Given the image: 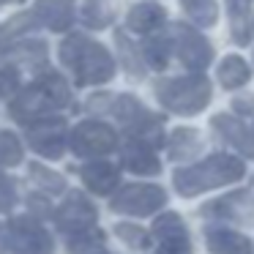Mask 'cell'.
Returning a JSON list of instances; mask_svg holds the SVG:
<instances>
[{
	"label": "cell",
	"instance_id": "obj_3",
	"mask_svg": "<svg viewBox=\"0 0 254 254\" xmlns=\"http://www.w3.org/2000/svg\"><path fill=\"white\" fill-rule=\"evenodd\" d=\"M167 202V191L156 183H128L118 194H112L110 208L115 213L126 216H153L156 210H161Z\"/></svg>",
	"mask_w": 254,
	"mask_h": 254
},
{
	"label": "cell",
	"instance_id": "obj_16",
	"mask_svg": "<svg viewBox=\"0 0 254 254\" xmlns=\"http://www.w3.org/2000/svg\"><path fill=\"white\" fill-rule=\"evenodd\" d=\"M227 17H230V30H232V41L241 47H246L249 36V17H252V0H227Z\"/></svg>",
	"mask_w": 254,
	"mask_h": 254
},
{
	"label": "cell",
	"instance_id": "obj_25",
	"mask_svg": "<svg viewBox=\"0 0 254 254\" xmlns=\"http://www.w3.org/2000/svg\"><path fill=\"white\" fill-rule=\"evenodd\" d=\"M28 205H30V210H33V213H39V216H50L52 213V205L47 202V197H41V194H30Z\"/></svg>",
	"mask_w": 254,
	"mask_h": 254
},
{
	"label": "cell",
	"instance_id": "obj_22",
	"mask_svg": "<svg viewBox=\"0 0 254 254\" xmlns=\"http://www.w3.org/2000/svg\"><path fill=\"white\" fill-rule=\"evenodd\" d=\"M30 178H33L36 186H41L47 194L66 191V181H63V175H58V172L47 170V167H41V164H30Z\"/></svg>",
	"mask_w": 254,
	"mask_h": 254
},
{
	"label": "cell",
	"instance_id": "obj_26",
	"mask_svg": "<svg viewBox=\"0 0 254 254\" xmlns=\"http://www.w3.org/2000/svg\"><path fill=\"white\" fill-rule=\"evenodd\" d=\"M232 110H235L238 115H254V96H238V99L232 101Z\"/></svg>",
	"mask_w": 254,
	"mask_h": 254
},
{
	"label": "cell",
	"instance_id": "obj_7",
	"mask_svg": "<svg viewBox=\"0 0 254 254\" xmlns=\"http://www.w3.org/2000/svg\"><path fill=\"white\" fill-rule=\"evenodd\" d=\"M96 216H99L96 205L82 191H71L66 197V202L55 210V224L66 238H71V235H79L85 230H93Z\"/></svg>",
	"mask_w": 254,
	"mask_h": 254
},
{
	"label": "cell",
	"instance_id": "obj_20",
	"mask_svg": "<svg viewBox=\"0 0 254 254\" xmlns=\"http://www.w3.org/2000/svg\"><path fill=\"white\" fill-rule=\"evenodd\" d=\"M170 52H172V41L167 36H150L145 41V61H148L150 68H167L170 63Z\"/></svg>",
	"mask_w": 254,
	"mask_h": 254
},
{
	"label": "cell",
	"instance_id": "obj_23",
	"mask_svg": "<svg viewBox=\"0 0 254 254\" xmlns=\"http://www.w3.org/2000/svg\"><path fill=\"white\" fill-rule=\"evenodd\" d=\"M22 161V148H19L14 134H0V164H19Z\"/></svg>",
	"mask_w": 254,
	"mask_h": 254
},
{
	"label": "cell",
	"instance_id": "obj_21",
	"mask_svg": "<svg viewBox=\"0 0 254 254\" xmlns=\"http://www.w3.org/2000/svg\"><path fill=\"white\" fill-rule=\"evenodd\" d=\"M115 235L121 238L123 243H128L131 249H150V232L139 224H131V221H121L115 227Z\"/></svg>",
	"mask_w": 254,
	"mask_h": 254
},
{
	"label": "cell",
	"instance_id": "obj_5",
	"mask_svg": "<svg viewBox=\"0 0 254 254\" xmlns=\"http://www.w3.org/2000/svg\"><path fill=\"white\" fill-rule=\"evenodd\" d=\"M175 55L191 74H202L213 61V47L199 30L189 25H175Z\"/></svg>",
	"mask_w": 254,
	"mask_h": 254
},
{
	"label": "cell",
	"instance_id": "obj_27",
	"mask_svg": "<svg viewBox=\"0 0 254 254\" xmlns=\"http://www.w3.org/2000/svg\"><path fill=\"white\" fill-rule=\"evenodd\" d=\"M0 254H11V246H8V224H0Z\"/></svg>",
	"mask_w": 254,
	"mask_h": 254
},
{
	"label": "cell",
	"instance_id": "obj_17",
	"mask_svg": "<svg viewBox=\"0 0 254 254\" xmlns=\"http://www.w3.org/2000/svg\"><path fill=\"white\" fill-rule=\"evenodd\" d=\"M167 19V11L156 3H142V6H134L128 11V28L134 33H153L156 28H161Z\"/></svg>",
	"mask_w": 254,
	"mask_h": 254
},
{
	"label": "cell",
	"instance_id": "obj_18",
	"mask_svg": "<svg viewBox=\"0 0 254 254\" xmlns=\"http://www.w3.org/2000/svg\"><path fill=\"white\" fill-rule=\"evenodd\" d=\"M249 77H252V71H249V66H246L243 58L227 55L224 61L219 63V82H221V88L238 90V88H243V85L249 82Z\"/></svg>",
	"mask_w": 254,
	"mask_h": 254
},
{
	"label": "cell",
	"instance_id": "obj_11",
	"mask_svg": "<svg viewBox=\"0 0 254 254\" xmlns=\"http://www.w3.org/2000/svg\"><path fill=\"white\" fill-rule=\"evenodd\" d=\"M121 164L139 178H156L161 172V161L156 156V148L137 137L126 139V145L121 150Z\"/></svg>",
	"mask_w": 254,
	"mask_h": 254
},
{
	"label": "cell",
	"instance_id": "obj_24",
	"mask_svg": "<svg viewBox=\"0 0 254 254\" xmlns=\"http://www.w3.org/2000/svg\"><path fill=\"white\" fill-rule=\"evenodd\" d=\"M17 202V189H14L11 178L0 175V210H11Z\"/></svg>",
	"mask_w": 254,
	"mask_h": 254
},
{
	"label": "cell",
	"instance_id": "obj_4",
	"mask_svg": "<svg viewBox=\"0 0 254 254\" xmlns=\"http://www.w3.org/2000/svg\"><path fill=\"white\" fill-rule=\"evenodd\" d=\"M199 216L210 224H254V197L249 189L230 191L219 199H210L199 208Z\"/></svg>",
	"mask_w": 254,
	"mask_h": 254
},
{
	"label": "cell",
	"instance_id": "obj_12",
	"mask_svg": "<svg viewBox=\"0 0 254 254\" xmlns=\"http://www.w3.org/2000/svg\"><path fill=\"white\" fill-rule=\"evenodd\" d=\"M210 254H252V241L224 224H205L202 230Z\"/></svg>",
	"mask_w": 254,
	"mask_h": 254
},
{
	"label": "cell",
	"instance_id": "obj_10",
	"mask_svg": "<svg viewBox=\"0 0 254 254\" xmlns=\"http://www.w3.org/2000/svg\"><path fill=\"white\" fill-rule=\"evenodd\" d=\"M66 58H68V63L74 61V66H77L79 82H104V79L112 77V68H115L112 58L99 44H93V47L85 44L82 55H77V52H71L66 47Z\"/></svg>",
	"mask_w": 254,
	"mask_h": 254
},
{
	"label": "cell",
	"instance_id": "obj_2",
	"mask_svg": "<svg viewBox=\"0 0 254 254\" xmlns=\"http://www.w3.org/2000/svg\"><path fill=\"white\" fill-rule=\"evenodd\" d=\"M210 82L205 74H189V77L161 79L156 85V99L164 110L175 115H197L210 101Z\"/></svg>",
	"mask_w": 254,
	"mask_h": 254
},
{
	"label": "cell",
	"instance_id": "obj_9",
	"mask_svg": "<svg viewBox=\"0 0 254 254\" xmlns=\"http://www.w3.org/2000/svg\"><path fill=\"white\" fill-rule=\"evenodd\" d=\"M153 238L159 241V249L153 254H194L186 221L178 213H172V210L161 213L153 221Z\"/></svg>",
	"mask_w": 254,
	"mask_h": 254
},
{
	"label": "cell",
	"instance_id": "obj_13",
	"mask_svg": "<svg viewBox=\"0 0 254 254\" xmlns=\"http://www.w3.org/2000/svg\"><path fill=\"white\" fill-rule=\"evenodd\" d=\"M210 126H213V131L219 134L227 145H232L241 156L254 159V131H249L246 123H241L238 118L221 112V115H216L213 121H210Z\"/></svg>",
	"mask_w": 254,
	"mask_h": 254
},
{
	"label": "cell",
	"instance_id": "obj_6",
	"mask_svg": "<svg viewBox=\"0 0 254 254\" xmlns=\"http://www.w3.org/2000/svg\"><path fill=\"white\" fill-rule=\"evenodd\" d=\"M8 246H11V254H52L55 243L50 232L41 227V221L22 216L8 224Z\"/></svg>",
	"mask_w": 254,
	"mask_h": 254
},
{
	"label": "cell",
	"instance_id": "obj_19",
	"mask_svg": "<svg viewBox=\"0 0 254 254\" xmlns=\"http://www.w3.org/2000/svg\"><path fill=\"white\" fill-rule=\"evenodd\" d=\"M183 11L186 17H191L194 25H202V28H210L219 19L216 0H183Z\"/></svg>",
	"mask_w": 254,
	"mask_h": 254
},
{
	"label": "cell",
	"instance_id": "obj_1",
	"mask_svg": "<svg viewBox=\"0 0 254 254\" xmlns=\"http://www.w3.org/2000/svg\"><path fill=\"white\" fill-rule=\"evenodd\" d=\"M243 172H246V164L241 159H235L230 153H213L208 159L197 161V164L175 170L172 183H175V191L181 197H197V194L210 191L216 186H227V183L241 181Z\"/></svg>",
	"mask_w": 254,
	"mask_h": 254
},
{
	"label": "cell",
	"instance_id": "obj_28",
	"mask_svg": "<svg viewBox=\"0 0 254 254\" xmlns=\"http://www.w3.org/2000/svg\"><path fill=\"white\" fill-rule=\"evenodd\" d=\"M96 254H110V252H107V249H101V252H96Z\"/></svg>",
	"mask_w": 254,
	"mask_h": 254
},
{
	"label": "cell",
	"instance_id": "obj_14",
	"mask_svg": "<svg viewBox=\"0 0 254 254\" xmlns=\"http://www.w3.org/2000/svg\"><path fill=\"white\" fill-rule=\"evenodd\" d=\"M79 175H82L85 186L93 194H110L112 189L121 183V170H118L115 164H110V161H104V159L85 164L82 170H79Z\"/></svg>",
	"mask_w": 254,
	"mask_h": 254
},
{
	"label": "cell",
	"instance_id": "obj_8",
	"mask_svg": "<svg viewBox=\"0 0 254 254\" xmlns=\"http://www.w3.org/2000/svg\"><path fill=\"white\" fill-rule=\"evenodd\" d=\"M115 145H118V134L110 126L96 123V121H88L82 126H77L71 134V150L77 156H85V159H93V161L112 153Z\"/></svg>",
	"mask_w": 254,
	"mask_h": 254
},
{
	"label": "cell",
	"instance_id": "obj_15",
	"mask_svg": "<svg viewBox=\"0 0 254 254\" xmlns=\"http://www.w3.org/2000/svg\"><path fill=\"white\" fill-rule=\"evenodd\" d=\"M167 148L175 161H189L202 150V137L197 128H175L167 139Z\"/></svg>",
	"mask_w": 254,
	"mask_h": 254
}]
</instances>
